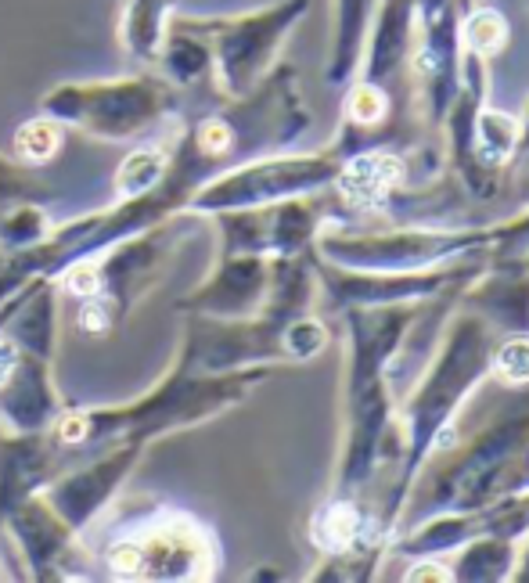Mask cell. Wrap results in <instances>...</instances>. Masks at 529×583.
<instances>
[{
	"instance_id": "8fae6325",
	"label": "cell",
	"mask_w": 529,
	"mask_h": 583,
	"mask_svg": "<svg viewBox=\"0 0 529 583\" xmlns=\"http://www.w3.org/2000/svg\"><path fill=\"white\" fill-rule=\"evenodd\" d=\"M62 440H69V443L83 440V418H65L62 422Z\"/></svg>"
},
{
	"instance_id": "5b68a950",
	"label": "cell",
	"mask_w": 529,
	"mask_h": 583,
	"mask_svg": "<svg viewBox=\"0 0 529 583\" xmlns=\"http://www.w3.org/2000/svg\"><path fill=\"white\" fill-rule=\"evenodd\" d=\"M159 170H162L159 155H152V152L130 155L126 166L119 170V191H123V195H141V191H148V184H155Z\"/></svg>"
},
{
	"instance_id": "7c38bea8",
	"label": "cell",
	"mask_w": 529,
	"mask_h": 583,
	"mask_svg": "<svg viewBox=\"0 0 529 583\" xmlns=\"http://www.w3.org/2000/svg\"><path fill=\"white\" fill-rule=\"evenodd\" d=\"M83 328H105V310L101 306H87L83 310Z\"/></svg>"
},
{
	"instance_id": "8992f818",
	"label": "cell",
	"mask_w": 529,
	"mask_h": 583,
	"mask_svg": "<svg viewBox=\"0 0 529 583\" xmlns=\"http://www.w3.org/2000/svg\"><path fill=\"white\" fill-rule=\"evenodd\" d=\"M468 44L476 51H497L504 44V18L497 11H479L468 18Z\"/></svg>"
},
{
	"instance_id": "52a82bcc",
	"label": "cell",
	"mask_w": 529,
	"mask_h": 583,
	"mask_svg": "<svg viewBox=\"0 0 529 583\" xmlns=\"http://www.w3.org/2000/svg\"><path fill=\"white\" fill-rule=\"evenodd\" d=\"M497 368H501L504 378H512V382H529V342L519 339V342H508L497 357Z\"/></svg>"
},
{
	"instance_id": "9c48e42d",
	"label": "cell",
	"mask_w": 529,
	"mask_h": 583,
	"mask_svg": "<svg viewBox=\"0 0 529 583\" xmlns=\"http://www.w3.org/2000/svg\"><path fill=\"white\" fill-rule=\"evenodd\" d=\"M69 288L76 296H94L98 292V270L90 267V263H80V267L69 270Z\"/></svg>"
},
{
	"instance_id": "277c9868",
	"label": "cell",
	"mask_w": 529,
	"mask_h": 583,
	"mask_svg": "<svg viewBox=\"0 0 529 583\" xmlns=\"http://www.w3.org/2000/svg\"><path fill=\"white\" fill-rule=\"evenodd\" d=\"M314 537L321 548H346L353 537H357V515L350 508H328V512L317 519Z\"/></svg>"
},
{
	"instance_id": "30bf717a",
	"label": "cell",
	"mask_w": 529,
	"mask_h": 583,
	"mask_svg": "<svg viewBox=\"0 0 529 583\" xmlns=\"http://www.w3.org/2000/svg\"><path fill=\"white\" fill-rule=\"evenodd\" d=\"M227 141H231V134H227L224 123H206L202 126V144H206L209 152H224Z\"/></svg>"
},
{
	"instance_id": "ba28073f",
	"label": "cell",
	"mask_w": 529,
	"mask_h": 583,
	"mask_svg": "<svg viewBox=\"0 0 529 583\" xmlns=\"http://www.w3.org/2000/svg\"><path fill=\"white\" fill-rule=\"evenodd\" d=\"M382 108H386V101H382V94L371 87L357 90V98H353V116L360 119V123H371V119L382 116Z\"/></svg>"
},
{
	"instance_id": "3957f363",
	"label": "cell",
	"mask_w": 529,
	"mask_h": 583,
	"mask_svg": "<svg viewBox=\"0 0 529 583\" xmlns=\"http://www.w3.org/2000/svg\"><path fill=\"white\" fill-rule=\"evenodd\" d=\"M58 141H62L58 126L47 123V119H33V123H26L22 130H18L15 148L26 162H44L58 152Z\"/></svg>"
},
{
	"instance_id": "5bb4252c",
	"label": "cell",
	"mask_w": 529,
	"mask_h": 583,
	"mask_svg": "<svg viewBox=\"0 0 529 583\" xmlns=\"http://www.w3.org/2000/svg\"><path fill=\"white\" fill-rule=\"evenodd\" d=\"M411 580H443V569H436V566H418L411 573Z\"/></svg>"
},
{
	"instance_id": "6da1fadb",
	"label": "cell",
	"mask_w": 529,
	"mask_h": 583,
	"mask_svg": "<svg viewBox=\"0 0 529 583\" xmlns=\"http://www.w3.org/2000/svg\"><path fill=\"white\" fill-rule=\"evenodd\" d=\"M112 569L126 580L144 576H206L209 548L206 537L184 519H170L144 537L123 540L112 551Z\"/></svg>"
},
{
	"instance_id": "4fadbf2b",
	"label": "cell",
	"mask_w": 529,
	"mask_h": 583,
	"mask_svg": "<svg viewBox=\"0 0 529 583\" xmlns=\"http://www.w3.org/2000/svg\"><path fill=\"white\" fill-rule=\"evenodd\" d=\"M11 364H15V350H11L8 342H0V382H4V378H8Z\"/></svg>"
},
{
	"instance_id": "7a4b0ae2",
	"label": "cell",
	"mask_w": 529,
	"mask_h": 583,
	"mask_svg": "<svg viewBox=\"0 0 529 583\" xmlns=\"http://www.w3.org/2000/svg\"><path fill=\"white\" fill-rule=\"evenodd\" d=\"M396 177V162L389 155H364V159L350 162V170L342 173L339 188L342 195H350L353 202H378L386 195V188Z\"/></svg>"
}]
</instances>
